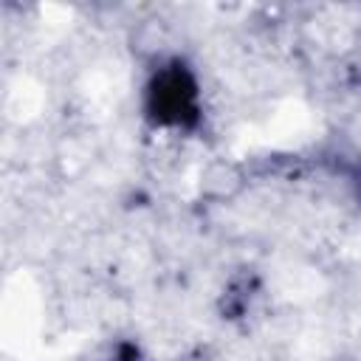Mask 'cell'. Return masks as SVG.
Segmentation results:
<instances>
[{"instance_id":"obj_1","label":"cell","mask_w":361,"mask_h":361,"mask_svg":"<svg viewBox=\"0 0 361 361\" xmlns=\"http://www.w3.org/2000/svg\"><path fill=\"white\" fill-rule=\"evenodd\" d=\"M195 110V85L183 71H166L152 87V113L161 121H183Z\"/></svg>"}]
</instances>
